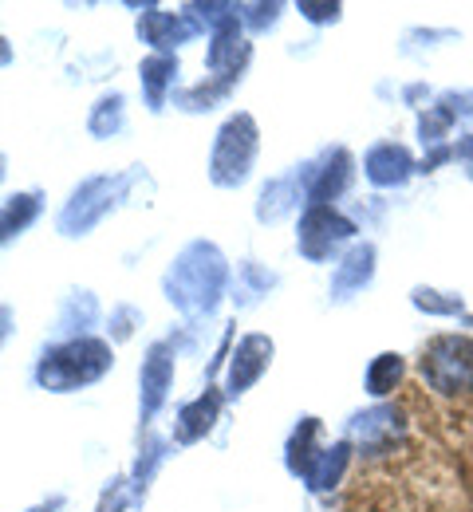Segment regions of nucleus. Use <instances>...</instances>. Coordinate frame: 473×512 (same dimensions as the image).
Returning a JSON list of instances; mask_svg holds the SVG:
<instances>
[{"label": "nucleus", "instance_id": "1", "mask_svg": "<svg viewBox=\"0 0 473 512\" xmlns=\"http://www.w3.org/2000/svg\"><path fill=\"white\" fill-rule=\"evenodd\" d=\"M422 375L446 394L473 390V339H434L422 355Z\"/></svg>", "mask_w": 473, "mask_h": 512}]
</instances>
